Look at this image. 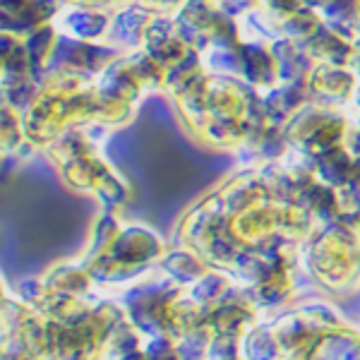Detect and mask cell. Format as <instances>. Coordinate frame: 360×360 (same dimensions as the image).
Masks as SVG:
<instances>
[{
	"label": "cell",
	"instance_id": "obj_1",
	"mask_svg": "<svg viewBox=\"0 0 360 360\" xmlns=\"http://www.w3.org/2000/svg\"><path fill=\"white\" fill-rule=\"evenodd\" d=\"M58 22H60V27L72 34L75 39L96 37V34H101L103 27H106V17H101L98 13H94V10H82V8L65 10V15L58 17Z\"/></svg>",
	"mask_w": 360,
	"mask_h": 360
}]
</instances>
